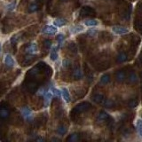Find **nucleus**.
<instances>
[{
  "label": "nucleus",
  "instance_id": "obj_32",
  "mask_svg": "<svg viewBox=\"0 0 142 142\" xmlns=\"http://www.w3.org/2000/svg\"><path fill=\"white\" fill-rule=\"evenodd\" d=\"M15 5H16V2L13 1V3L9 4L8 5H7V7H6V8H7V10H8V11H13V10H14Z\"/></svg>",
  "mask_w": 142,
  "mask_h": 142
},
{
  "label": "nucleus",
  "instance_id": "obj_1",
  "mask_svg": "<svg viewBox=\"0 0 142 142\" xmlns=\"http://www.w3.org/2000/svg\"><path fill=\"white\" fill-rule=\"evenodd\" d=\"M91 107H92V105L90 104L89 102H82V103H80V104H78L75 109L72 110V113H74L75 115L80 114V113H82V112L89 110Z\"/></svg>",
  "mask_w": 142,
  "mask_h": 142
},
{
  "label": "nucleus",
  "instance_id": "obj_20",
  "mask_svg": "<svg viewBox=\"0 0 142 142\" xmlns=\"http://www.w3.org/2000/svg\"><path fill=\"white\" fill-rule=\"evenodd\" d=\"M127 54L125 53H120L117 56V61L118 62H124L127 60Z\"/></svg>",
  "mask_w": 142,
  "mask_h": 142
},
{
  "label": "nucleus",
  "instance_id": "obj_5",
  "mask_svg": "<svg viewBox=\"0 0 142 142\" xmlns=\"http://www.w3.org/2000/svg\"><path fill=\"white\" fill-rule=\"evenodd\" d=\"M113 31L116 34H118V35H124V34H127L129 32L127 28L123 26H115L113 27Z\"/></svg>",
  "mask_w": 142,
  "mask_h": 142
},
{
  "label": "nucleus",
  "instance_id": "obj_19",
  "mask_svg": "<svg viewBox=\"0 0 142 142\" xmlns=\"http://www.w3.org/2000/svg\"><path fill=\"white\" fill-rule=\"evenodd\" d=\"M66 23H67V21L65 19H62V18H59V19H56L54 21V25L57 27H62Z\"/></svg>",
  "mask_w": 142,
  "mask_h": 142
},
{
  "label": "nucleus",
  "instance_id": "obj_2",
  "mask_svg": "<svg viewBox=\"0 0 142 142\" xmlns=\"http://www.w3.org/2000/svg\"><path fill=\"white\" fill-rule=\"evenodd\" d=\"M81 16H93L95 15V11L90 6H84L80 11Z\"/></svg>",
  "mask_w": 142,
  "mask_h": 142
},
{
  "label": "nucleus",
  "instance_id": "obj_17",
  "mask_svg": "<svg viewBox=\"0 0 142 142\" xmlns=\"http://www.w3.org/2000/svg\"><path fill=\"white\" fill-rule=\"evenodd\" d=\"M136 126H137V130H138V132H139V136L142 138V119L141 118L137 119Z\"/></svg>",
  "mask_w": 142,
  "mask_h": 142
},
{
  "label": "nucleus",
  "instance_id": "obj_11",
  "mask_svg": "<svg viewBox=\"0 0 142 142\" xmlns=\"http://www.w3.org/2000/svg\"><path fill=\"white\" fill-rule=\"evenodd\" d=\"M26 52L29 53V54H33V53H37V46L35 44V43L29 44V46L27 47Z\"/></svg>",
  "mask_w": 142,
  "mask_h": 142
},
{
  "label": "nucleus",
  "instance_id": "obj_37",
  "mask_svg": "<svg viewBox=\"0 0 142 142\" xmlns=\"http://www.w3.org/2000/svg\"><path fill=\"white\" fill-rule=\"evenodd\" d=\"M88 34H89L91 37H93L94 35H96L97 34V31L96 30H90L89 32H88Z\"/></svg>",
  "mask_w": 142,
  "mask_h": 142
},
{
  "label": "nucleus",
  "instance_id": "obj_38",
  "mask_svg": "<svg viewBox=\"0 0 142 142\" xmlns=\"http://www.w3.org/2000/svg\"><path fill=\"white\" fill-rule=\"evenodd\" d=\"M36 140H37V141H44V139H42V138H37V139H36Z\"/></svg>",
  "mask_w": 142,
  "mask_h": 142
},
{
  "label": "nucleus",
  "instance_id": "obj_26",
  "mask_svg": "<svg viewBox=\"0 0 142 142\" xmlns=\"http://www.w3.org/2000/svg\"><path fill=\"white\" fill-rule=\"evenodd\" d=\"M38 9H39L38 4H33L29 7V13H34V12H36V11H37Z\"/></svg>",
  "mask_w": 142,
  "mask_h": 142
},
{
  "label": "nucleus",
  "instance_id": "obj_21",
  "mask_svg": "<svg viewBox=\"0 0 142 142\" xmlns=\"http://www.w3.org/2000/svg\"><path fill=\"white\" fill-rule=\"evenodd\" d=\"M109 81H110V76H109V75H107V74H105V75H103L100 77V84H109Z\"/></svg>",
  "mask_w": 142,
  "mask_h": 142
},
{
  "label": "nucleus",
  "instance_id": "obj_16",
  "mask_svg": "<svg viewBox=\"0 0 142 142\" xmlns=\"http://www.w3.org/2000/svg\"><path fill=\"white\" fill-rule=\"evenodd\" d=\"M128 80H129V83H130V84H134V83L137 82V80H138V77H137V75L134 73L133 71H132L129 74V77H128Z\"/></svg>",
  "mask_w": 142,
  "mask_h": 142
},
{
  "label": "nucleus",
  "instance_id": "obj_41",
  "mask_svg": "<svg viewBox=\"0 0 142 142\" xmlns=\"http://www.w3.org/2000/svg\"><path fill=\"white\" fill-rule=\"evenodd\" d=\"M140 76H141V78H142V72H141V75Z\"/></svg>",
  "mask_w": 142,
  "mask_h": 142
},
{
  "label": "nucleus",
  "instance_id": "obj_8",
  "mask_svg": "<svg viewBox=\"0 0 142 142\" xmlns=\"http://www.w3.org/2000/svg\"><path fill=\"white\" fill-rule=\"evenodd\" d=\"M10 116V111L6 107H0V119H7Z\"/></svg>",
  "mask_w": 142,
  "mask_h": 142
},
{
  "label": "nucleus",
  "instance_id": "obj_4",
  "mask_svg": "<svg viewBox=\"0 0 142 142\" xmlns=\"http://www.w3.org/2000/svg\"><path fill=\"white\" fill-rule=\"evenodd\" d=\"M42 32L44 34H47V35H54V34L57 32V29L53 26L47 25V26H44V28L42 29Z\"/></svg>",
  "mask_w": 142,
  "mask_h": 142
},
{
  "label": "nucleus",
  "instance_id": "obj_30",
  "mask_svg": "<svg viewBox=\"0 0 142 142\" xmlns=\"http://www.w3.org/2000/svg\"><path fill=\"white\" fill-rule=\"evenodd\" d=\"M51 91H52V92H53V94L54 96H56V97H60V94H61V92H60V91H59L58 89H55V88H52L51 89Z\"/></svg>",
  "mask_w": 142,
  "mask_h": 142
},
{
  "label": "nucleus",
  "instance_id": "obj_12",
  "mask_svg": "<svg viewBox=\"0 0 142 142\" xmlns=\"http://www.w3.org/2000/svg\"><path fill=\"white\" fill-rule=\"evenodd\" d=\"M4 63H5V65L8 67H13L14 66V61H13L12 56L9 54L5 55V57H4Z\"/></svg>",
  "mask_w": 142,
  "mask_h": 142
},
{
  "label": "nucleus",
  "instance_id": "obj_14",
  "mask_svg": "<svg viewBox=\"0 0 142 142\" xmlns=\"http://www.w3.org/2000/svg\"><path fill=\"white\" fill-rule=\"evenodd\" d=\"M53 92H52V91H49L47 92L46 93V95H44V106L46 107H47L49 104H50V100H52V97H53Z\"/></svg>",
  "mask_w": 142,
  "mask_h": 142
},
{
  "label": "nucleus",
  "instance_id": "obj_36",
  "mask_svg": "<svg viewBox=\"0 0 142 142\" xmlns=\"http://www.w3.org/2000/svg\"><path fill=\"white\" fill-rule=\"evenodd\" d=\"M62 66L64 67H69L70 66V61H69V60H64L62 61Z\"/></svg>",
  "mask_w": 142,
  "mask_h": 142
},
{
  "label": "nucleus",
  "instance_id": "obj_42",
  "mask_svg": "<svg viewBox=\"0 0 142 142\" xmlns=\"http://www.w3.org/2000/svg\"><path fill=\"white\" fill-rule=\"evenodd\" d=\"M141 87H142V85H141Z\"/></svg>",
  "mask_w": 142,
  "mask_h": 142
},
{
  "label": "nucleus",
  "instance_id": "obj_35",
  "mask_svg": "<svg viewBox=\"0 0 142 142\" xmlns=\"http://www.w3.org/2000/svg\"><path fill=\"white\" fill-rule=\"evenodd\" d=\"M46 88H41V89L39 90V91H38V95H40V96H44L46 95Z\"/></svg>",
  "mask_w": 142,
  "mask_h": 142
},
{
  "label": "nucleus",
  "instance_id": "obj_9",
  "mask_svg": "<svg viewBox=\"0 0 142 142\" xmlns=\"http://www.w3.org/2000/svg\"><path fill=\"white\" fill-rule=\"evenodd\" d=\"M83 76V72H82V69H80L79 67H76L73 71V77L75 80H79L81 79V77Z\"/></svg>",
  "mask_w": 142,
  "mask_h": 142
},
{
  "label": "nucleus",
  "instance_id": "obj_33",
  "mask_svg": "<svg viewBox=\"0 0 142 142\" xmlns=\"http://www.w3.org/2000/svg\"><path fill=\"white\" fill-rule=\"evenodd\" d=\"M69 49L72 52H74V53H76V50H77V48H76V46L74 43H71L70 44L69 46Z\"/></svg>",
  "mask_w": 142,
  "mask_h": 142
},
{
  "label": "nucleus",
  "instance_id": "obj_25",
  "mask_svg": "<svg viewBox=\"0 0 142 142\" xmlns=\"http://www.w3.org/2000/svg\"><path fill=\"white\" fill-rule=\"evenodd\" d=\"M50 58L52 60H56L58 59V53H57V50L56 48H53L51 52V54H50Z\"/></svg>",
  "mask_w": 142,
  "mask_h": 142
},
{
  "label": "nucleus",
  "instance_id": "obj_31",
  "mask_svg": "<svg viewBox=\"0 0 142 142\" xmlns=\"http://www.w3.org/2000/svg\"><path fill=\"white\" fill-rule=\"evenodd\" d=\"M17 41H18V36H13V37L11 38V44H12V46L14 47L17 44Z\"/></svg>",
  "mask_w": 142,
  "mask_h": 142
},
{
  "label": "nucleus",
  "instance_id": "obj_22",
  "mask_svg": "<svg viewBox=\"0 0 142 142\" xmlns=\"http://www.w3.org/2000/svg\"><path fill=\"white\" fill-rule=\"evenodd\" d=\"M78 139H79V135L77 133H74V134H71L70 136L67 139V140L69 142H75V141H77Z\"/></svg>",
  "mask_w": 142,
  "mask_h": 142
},
{
  "label": "nucleus",
  "instance_id": "obj_23",
  "mask_svg": "<svg viewBox=\"0 0 142 142\" xmlns=\"http://www.w3.org/2000/svg\"><path fill=\"white\" fill-rule=\"evenodd\" d=\"M67 126H65V125H60V126H59L58 127V129H57V132H58V134H60V135H64L65 133L67 132Z\"/></svg>",
  "mask_w": 142,
  "mask_h": 142
},
{
  "label": "nucleus",
  "instance_id": "obj_10",
  "mask_svg": "<svg viewBox=\"0 0 142 142\" xmlns=\"http://www.w3.org/2000/svg\"><path fill=\"white\" fill-rule=\"evenodd\" d=\"M126 78V75L125 72L123 70H118L116 74V79L118 81V82H123Z\"/></svg>",
  "mask_w": 142,
  "mask_h": 142
},
{
  "label": "nucleus",
  "instance_id": "obj_24",
  "mask_svg": "<svg viewBox=\"0 0 142 142\" xmlns=\"http://www.w3.org/2000/svg\"><path fill=\"white\" fill-rule=\"evenodd\" d=\"M85 25L86 26H89V27H94V26H97L99 24L98 21L96 20H87L86 21L84 22Z\"/></svg>",
  "mask_w": 142,
  "mask_h": 142
},
{
  "label": "nucleus",
  "instance_id": "obj_28",
  "mask_svg": "<svg viewBox=\"0 0 142 142\" xmlns=\"http://www.w3.org/2000/svg\"><path fill=\"white\" fill-rule=\"evenodd\" d=\"M105 107H112L114 106V101L111 100H105L104 102H103Z\"/></svg>",
  "mask_w": 142,
  "mask_h": 142
},
{
  "label": "nucleus",
  "instance_id": "obj_3",
  "mask_svg": "<svg viewBox=\"0 0 142 142\" xmlns=\"http://www.w3.org/2000/svg\"><path fill=\"white\" fill-rule=\"evenodd\" d=\"M21 115H22V116H23L25 119H27L28 121L30 122L31 120H32V117H33L32 111H31V109H29V107H22L21 109Z\"/></svg>",
  "mask_w": 142,
  "mask_h": 142
},
{
  "label": "nucleus",
  "instance_id": "obj_6",
  "mask_svg": "<svg viewBox=\"0 0 142 142\" xmlns=\"http://www.w3.org/2000/svg\"><path fill=\"white\" fill-rule=\"evenodd\" d=\"M92 100H93L94 102L98 103V104L103 103L105 100V95L102 93H96V94H94L93 97H92Z\"/></svg>",
  "mask_w": 142,
  "mask_h": 142
},
{
  "label": "nucleus",
  "instance_id": "obj_34",
  "mask_svg": "<svg viewBox=\"0 0 142 142\" xmlns=\"http://www.w3.org/2000/svg\"><path fill=\"white\" fill-rule=\"evenodd\" d=\"M56 39H57V41L59 42V44H61L63 42V40H64V36H63V34H59L57 36V37H56Z\"/></svg>",
  "mask_w": 142,
  "mask_h": 142
},
{
  "label": "nucleus",
  "instance_id": "obj_18",
  "mask_svg": "<svg viewBox=\"0 0 142 142\" xmlns=\"http://www.w3.org/2000/svg\"><path fill=\"white\" fill-rule=\"evenodd\" d=\"M35 60V56L33 55H27L24 57V60H23V63H24V66L28 64H30L31 62H33V60Z\"/></svg>",
  "mask_w": 142,
  "mask_h": 142
},
{
  "label": "nucleus",
  "instance_id": "obj_29",
  "mask_svg": "<svg viewBox=\"0 0 142 142\" xmlns=\"http://www.w3.org/2000/svg\"><path fill=\"white\" fill-rule=\"evenodd\" d=\"M44 46L46 47V49H50L52 46V41L49 39H46L44 41Z\"/></svg>",
  "mask_w": 142,
  "mask_h": 142
},
{
  "label": "nucleus",
  "instance_id": "obj_15",
  "mask_svg": "<svg viewBox=\"0 0 142 142\" xmlns=\"http://www.w3.org/2000/svg\"><path fill=\"white\" fill-rule=\"evenodd\" d=\"M70 31H71V33H73V34H76V33L82 32V31H84V27L81 26V25L73 26V27H71Z\"/></svg>",
  "mask_w": 142,
  "mask_h": 142
},
{
  "label": "nucleus",
  "instance_id": "obj_27",
  "mask_svg": "<svg viewBox=\"0 0 142 142\" xmlns=\"http://www.w3.org/2000/svg\"><path fill=\"white\" fill-rule=\"evenodd\" d=\"M137 105H138V100H136V99H132V100H130L129 104H128V106H129L130 107H132V109H133V107H136Z\"/></svg>",
  "mask_w": 142,
  "mask_h": 142
},
{
  "label": "nucleus",
  "instance_id": "obj_7",
  "mask_svg": "<svg viewBox=\"0 0 142 142\" xmlns=\"http://www.w3.org/2000/svg\"><path fill=\"white\" fill-rule=\"evenodd\" d=\"M109 115H107L106 112L104 111H101L100 114H99V116H97V122L98 123H104L109 119Z\"/></svg>",
  "mask_w": 142,
  "mask_h": 142
},
{
  "label": "nucleus",
  "instance_id": "obj_39",
  "mask_svg": "<svg viewBox=\"0 0 142 142\" xmlns=\"http://www.w3.org/2000/svg\"><path fill=\"white\" fill-rule=\"evenodd\" d=\"M61 2H66V1H67V0H60Z\"/></svg>",
  "mask_w": 142,
  "mask_h": 142
},
{
  "label": "nucleus",
  "instance_id": "obj_40",
  "mask_svg": "<svg viewBox=\"0 0 142 142\" xmlns=\"http://www.w3.org/2000/svg\"><path fill=\"white\" fill-rule=\"evenodd\" d=\"M0 53H1V44H0Z\"/></svg>",
  "mask_w": 142,
  "mask_h": 142
},
{
  "label": "nucleus",
  "instance_id": "obj_13",
  "mask_svg": "<svg viewBox=\"0 0 142 142\" xmlns=\"http://www.w3.org/2000/svg\"><path fill=\"white\" fill-rule=\"evenodd\" d=\"M61 95L63 97V99H64V100L66 101V102L69 103V101H70V95H69V92L67 91V88H63L61 90Z\"/></svg>",
  "mask_w": 142,
  "mask_h": 142
}]
</instances>
